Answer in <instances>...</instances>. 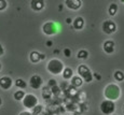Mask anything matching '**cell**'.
<instances>
[{"label": "cell", "instance_id": "f1b7e54d", "mask_svg": "<svg viewBox=\"0 0 124 115\" xmlns=\"http://www.w3.org/2000/svg\"><path fill=\"white\" fill-rule=\"evenodd\" d=\"M52 45H53V42L52 41H46V46H52Z\"/></svg>", "mask_w": 124, "mask_h": 115}, {"label": "cell", "instance_id": "8fae6325", "mask_svg": "<svg viewBox=\"0 0 124 115\" xmlns=\"http://www.w3.org/2000/svg\"><path fill=\"white\" fill-rule=\"evenodd\" d=\"M65 6L67 7L68 9L73 11L79 10L82 6V1L81 0H66L65 1Z\"/></svg>", "mask_w": 124, "mask_h": 115}, {"label": "cell", "instance_id": "4dcf8cb0", "mask_svg": "<svg viewBox=\"0 0 124 115\" xmlns=\"http://www.w3.org/2000/svg\"><path fill=\"white\" fill-rule=\"evenodd\" d=\"M1 104H2V99H1V97H0V107H1Z\"/></svg>", "mask_w": 124, "mask_h": 115}, {"label": "cell", "instance_id": "7402d4cb", "mask_svg": "<svg viewBox=\"0 0 124 115\" xmlns=\"http://www.w3.org/2000/svg\"><path fill=\"white\" fill-rule=\"evenodd\" d=\"M42 110H43V107H42L41 104H38L37 107L34 108V109L31 110V113L34 114V115H39L42 112Z\"/></svg>", "mask_w": 124, "mask_h": 115}, {"label": "cell", "instance_id": "f546056e", "mask_svg": "<svg viewBox=\"0 0 124 115\" xmlns=\"http://www.w3.org/2000/svg\"><path fill=\"white\" fill-rule=\"evenodd\" d=\"M72 20H71V18H67V20H66V23H67V24H71V23H72Z\"/></svg>", "mask_w": 124, "mask_h": 115}, {"label": "cell", "instance_id": "484cf974", "mask_svg": "<svg viewBox=\"0 0 124 115\" xmlns=\"http://www.w3.org/2000/svg\"><path fill=\"white\" fill-rule=\"evenodd\" d=\"M18 115H34L31 113V112H29V111H23V112H21Z\"/></svg>", "mask_w": 124, "mask_h": 115}, {"label": "cell", "instance_id": "1f68e13d", "mask_svg": "<svg viewBox=\"0 0 124 115\" xmlns=\"http://www.w3.org/2000/svg\"><path fill=\"white\" fill-rule=\"evenodd\" d=\"M1 69H2V65H1V63H0V71H1Z\"/></svg>", "mask_w": 124, "mask_h": 115}, {"label": "cell", "instance_id": "603a6c76", "mask_svg": "<svg viewBox=\"0 0 124 115\" xmlns=\"http://www.w3.org/2000/svg\"><path fill=\"white\" fill-rule=\"evenodd\" d=\"M8 8V2L6 0H0V11H4Z\"/></svg>", "mask_w": 124, "mask_h": 115}, {"label": "cell", "instance_id": "4fadbf2b", "mask_svg": "<svg viewBox=\"0 0 124 115\" xmlns=\"http://www.w3.org/2000/svg\"><path fill=\"white\" fill-rule=\"evenodd\" d=\"M102 50L106 54H112L114 52V41L113 40H106L102 44Z\"/></svg>", "mask_w": 124, "mask_h": 115}, {"label": "cell", "instance_id": "9c48e42d", "mask_svg": "<svg viewBox=\"0 0 124 115\" xmlns=\"http://www.w3.org/2000/svg\"><path fill=\"white\" fill-rule=\"evenodd\" d=\"M13 83H14L13 80H12L10 76L4 75L0 78V87L3 90H9L13 86Z\"/></svg>", "mask_w": 124, "mask_h": 115}, {"label": "cell", "instance_id": "30bf717a", "mask_svg": "<svg viewBox=\"0 0 124 115\" xmlns=\"http://www.w3.org/2000/svg\"><path fill=\"white\" fill-rule=\"evenodd\" d=\"M44 58H45V55L40 52H37V51H32L29 55V60H30V63H32V64H38L39 61L43 60Z\"/></svg>", "mask_w": 124, "mask_h": 115}, {"label": "cell", "instance_id": "83f0119b", "mask_svg": "<svg viewBox=\"0 0 124 115\" xmlns=\"http://www.w3.org/2000/svg\"><path fill=\"white\" fill-rule=\"evenodd\" d=\"M94 78H96V80H98V81H101V76L99 75L98 73H94Z\"/></svg>", "mask_w": 124, "mask_h": 115}, {"label": "cell", "instance_id": "e0dca14e", "mask_svg": "<svg viewBox=\"0 0 124 115\" xmlns=\"http://www.w3.org/2000/svg\"><path fill=\"white\" fill-rule=\"evenodd\" d=\"M26 95H27V94H25V92H24V90L18 89V90H16V92L13 94V98L16 100V101H23Z\"/></svg>", "mask_w": 124, "mask_h": 115}, {"label": "cell", "instance_id": "ba28073f", "mask_svg": "<svg viewBox=\"0 0 124 115\" xmlns=\"http://www.w3.org/2000/svg\"><path fill=\"white\" fill-rule=\"evenodd\" d=\"M101 29L106 35H112L116 31V24L111 20H107L102 23Z\"/></svg>", "mask_w": 124, "mask_h": 115}, {"label": "cell", "instance_id": "5bb4252c", "mask_svg": "<svg viewBox=\"0 0 124 115\" xmlns=\"http://www.w3.org/2000/svg\"><path fill=\"white\" fill-rule=\"evenodd\" d=\"M72 26H73V28L77 30L83 29V28H84V20H83V17H81V16L76 17L72 22Z\"/></svg>", "mask_w": 124, "mask_h": 115}, {"label": "cell", "instance_id": "2e32d148", "mask_svg": "<svg viewBox=\"0 0 124 115\" xmlns=\"http://www.w3.org/2000/svg\"><path fill=\"white\" fill-rule=\"evenodd\" d=\"M70 84H71V86H73L75 88L80 87V86H82V84H83V80L80 78L79 75H75L70 80Z\"/></svg>", "mask_w": 124, "mask_h": 115}, {"label": "cell", "instance_id": "d6986e66", "mask_svg": "<svg viewBox=\"0 0 124 115\" xmlns=\"http://www.w3.org/2000/svg\"><path fill=\"white\" fill-rule=\"evenodd\" d=\"M14 83H15L16 87H18L20 89H22V90H24L26 87H27V83H26L23 79H17V80H15V82Z\"/></svg>", "mask_w": 124, "mask_h": 115}, {"label": "cell", "instance_id": "8992f818", "mask_svg": "<svg viewBox=\"0 0 124 115\" xmlns=\"http://www.w3.org/2000/svg\"><path fill=\"white\" fill-rule=\"evenodd\" d=\"M22 102H23L24 108H26L27 110H32L34 108H36L38 104H39V100H38V98L32 94H27L25 96V98H24V100Z\"/></svg>", "mask_w": 124, "mask_h": 115}, {"label": "cell", "instance_id": "d6a6232c", "mask_svg": "<svg viewBox=\"0 0 124 115\" xmlns=\"http://www.w3.org/2000/svg\"><path fill=\"white\" fill-rule=\"evenodd\" d=\"M112 115H118V114H112Z\"/></svg>", "mask_w": 124, "mask_h": 115}, {"label": "cell", "instance_id": "836d02e7", "mask_svg": "<svg viewBox=\"0 0 124 115\" xmlns=\"http://www.w3.org/2000/svg\"><path fill=\"white\" fill-rule=\"evenodd\" d=\"M122 2H123V3H124V0H123V1H122Z\"/></svg>", "mask_w": 124, "mask_h": 115}, {"label": "cell", "instance_id": "52a82bcc", "mask_svg": "<svg viewBox=\"0 0 124 115\" xmlns=\"http://www.w3.org/2000/svg\"><path fill=\"white\" fill-rule=\"evenodd\" d=\"M29 86L35 90L40 89L43 86V79L39 74H32L29 79Z\"/></svg>", "mask_w": 124, "mask_h": 115}, {"label": "cell", "instance_id": "4316f807", "mask_svg": "<svg viewBox=\"0 0 124 115\" xmlns=\"http://www.w3.org/2000/svg\"><path fill=\"white\" fill-rule=\"evenodd\" d=\"M3 54H4V49H3V46L0 44V56H2Z\"/></svg>", "mask_w": 124, "mask_h": 115}, {"label": "cell", "instance_id": "6da1fadb", "mask_svg": "<svg viewBox=\"0 0 124 115\" xmlns=\"http://www.w3.org/2000/svg\"><path fill=\"white\" fill-rule=\"evenodd\" d=\"M104 96L107 100L116 101L121 97V88L114 83H110L105 87L104 89Z\"/></svg>", "mask_w": 124, "mask_h": 115}, {"label": "cell", "instance_id": "5b68a950", "mask_svg": "<svg viewBox=\"0 0 124 115\" xmlns=\"http://www.w3.org/2000/svg\"><path fill=\"white\" fill-rule=\"evenodd\" d=\"M99 109H101V113L105 115H112L116 111V103L114 101H111V100H102L101 105H99Z\"/></svg>", "mask_w": 124, "mask_h": 115}, {"label": "cell", "instance_id": "d4e9b609", "mask_svg": "<svg viewBox=\"0 0 124 115\" xmlns=\"http://www.w3.org/2000/svg\"><path fill=\"white\" fill-rule=\"evenodd\" d=\"M64 55H65L66 57H70L71 56V51L69 49H65L64 50Z\"/></svg>", "mask_w": 124, "mask_h": 115}, {"label": "cell", "instance_id": "7a4b0ae2", "mask_svg": "<svg viewBox=\"0 0 124 115\" xmlns=\"http://www.w3.org/2000/svg\"><path fill=\"white\" fill-rule=\"evenodd\" d=\"M66 67L64 66V63L62 60L57 58H53L47 63L46 65V70L49 71L51 74L53 75H58V74H62Z\"/></svg>", "mask_w": 124, "mask_h": 115}, {"label": "cell", "instance_id": "ac0fdd59", "mask_svg": "<svg viewBox=\"0 0 124 115\" xmlns=\"http://www.w3.org/2000/svg\"><path fill=\"white\" fill-rule=\"evenodd\" d=\"M118 10H119V7L116 3H114V2H112V3L109 6V9H108V13L110 16H114L116 13H118Z\"/></svg>", "mask_w": 124, "mask_h": 115}, {"label": "cell", "instance_id": "3957f363", "mask_svg": "<svg viewBox=\"0 0 124 115\" xmlns=\"http://www.w3.org/2000/svg\"><path fill=\"white\" fill-rule=\"evenodd\" d=\"M78 75H79L83 80V82H85V83H91L93 81V79H94V74L92 73L91 69L84 64L78 66Z\"/></svg>", "mask_w": 124, "mask_h": 115}, {"label": "cell", "instance_id": "e575fe53", "mask_svg": "<svg viewBox=\"0 0 124 115\" xmlns=\"http://www.w3.org/2000/svg\"><path fill=\"white\" fill-rule=\"evenodd\" d=\"M123 111H124V107H123Z\"/></svg>", "mask_w": 124, "mask_h": 115}, {"label": "cell", "instance_id": "277c9868", "mask_svg": "<svg viewBox=\"0 0 124 115\" xmlns=\"http://www.w3.org/2000/svg\"><path fill=\"white\" fill-rule=\"evenodd\" d=\"M59 26H61L59 24H57L53 21L46 22V23H44L43 26H42V32H43L45 36H49V37L55 36L56 33L61 30V27H59Z\"/></svg>", "mask_w": 124, "mask_h": 115}, {"label": "cell", "instance_id": "7c38bea8", "mask_svg": "<svg viewBox=\"0 0 124 115\" xmlns=\"http://www.w3.org/2000/svg\"><path fill=\"white\" fill-rule=\"evenodd\" d=\"M30 7L35 12H40L44 9L45 7V2L43 0H32L30 2Z\"/></svg>", "mask_w": 124, "mask_h": 115}, {"label": "cell", "instance_id": "ffe728a7", "mask_svg": "<svg viewBox=\"0 0 124 115\" xmlns=\"http://www.w3.org/2000/svg\"><path fill=\"white\" fill-rule=\"evenodd\" d=\"M113 78L116 79V81H118V82H123L124 81V72L121 70H116V72L113 73Z\"/></svg>", "mask_w": 124, "mask_h": 115}, {"label": "cell", "instance_id": "44dd1931", "mask_svg": "<svg viewBox=\"0 0 124 115\" xmlns=\"http://www.w3.org/2000/svg\"><path fill=\"white\" fill-rule=\"evenodd\" d=\"M87 57H89V52L86 50H80L77 53V58L79 59H86Z\"/></svg>", "mask_w": 124, "mask_h": 115}, {"label": "cell", "instance_id": "cb8c5ba5", "mask_svg": "<svg viewBox=\"0 0 124 115\" xmlns=\"http://www.w3.org/2000/svg\"><path fill=\"white\" fill-rule=\"evenodd\" d=\"M55 86H57V82L55 80H50L49 82H47V87L49 88H53V87H55Z\"/></svg>", "mask_w": 124, "mask_h": 115}, {"label": "cell", "instance_id": "9a60e30c", "mask_svg": "<svg viewBox=\"0 0 124 115\" xmlns=\"http://www.w3.org/2000/svg\"><path fill=\"white\" fill-rule=\"evenodd\" d=\"M63 79L64 80H71V79L75 76V73H73V70L70 68V67H66L63 71Z\"/></svg>", "mask_w": 124, "mask_h": 115}]
</instances>
